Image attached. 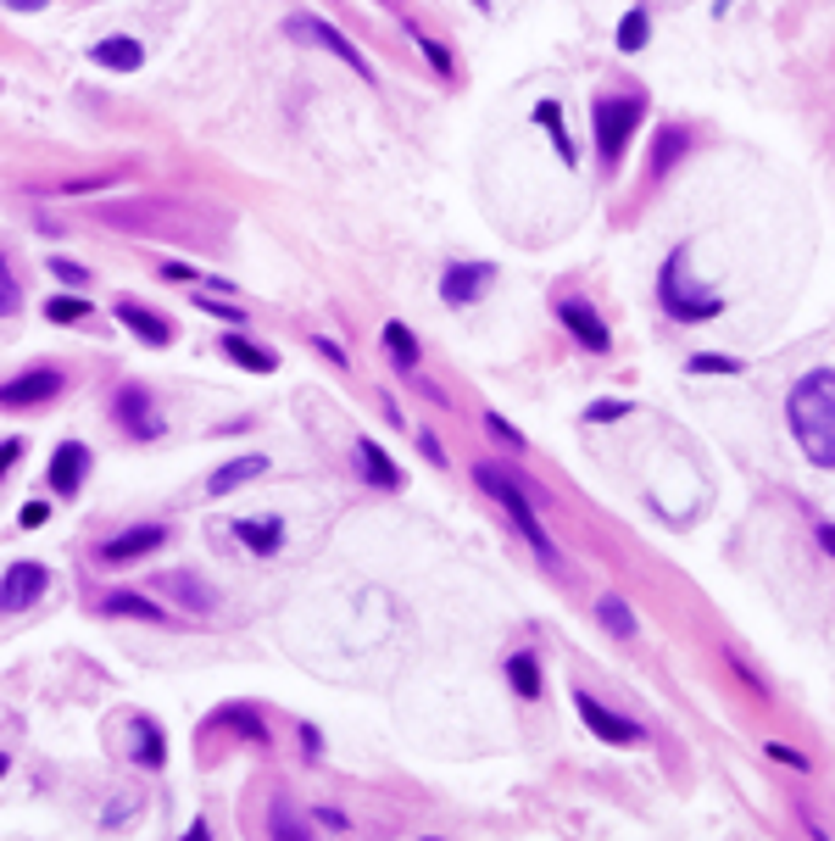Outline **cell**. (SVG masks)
I'll return each instance as SVG.
<instances>
[{
  "instance_id": "cell-1",
  "label": "cell",
  "mask_w": 835,
  "mask_h": 841,
  "mask_svg": "<svg viewBox=\"0 0 835 841\" xmlns=\"http://www.w3.org/2000/svg\"><path fill=\"white\" fill-rule=\"evenodd\" d=\"M786 412H791V430H797L802 452L813 457V468L830 474V468H835V374H830V368L802 374V379L791 385Z\"/></svg>"
},
{
  "instance_id": "cell-2",
  "label": "cell",
  "mask_w": 835,
  "mask_h": 841,
  "mask_svg": "<svg viewBox=\"0 0 835 841\" xmlns=\"http://www.w3.org/2000/svg\"><path fill=\"white\" fill-rule=\"evenodd\" d=\"M657 296H663V312L680 318V323H708V318L724 312V296H719L713 285H697V279H691V251H686V245L663 263Z\"/></svg>"
},
{
  "instance_id": "cell-3",
  "label": "cell",
  "mask_w": 835,
  "mask_h": 841,
  "mask_svg": "<svg viewBox=\"0 0 835 841\" xmlns=\"http://www.w3.org/2000/svg\"><path fill=\"white\" fill-rule=\"evenodd\" d=\"M474 479H479V485H485V490L501 501V508H508V519H513V524H519V535L535 546V557H541V563H557V546H552V535H546V524H541V513H535V501L519 490V479H508L496 463H479V468H474Z\"/></svg>"
},
{
  "instance_id": "cell-4",
  "label": "cell",
  "mask_w": 835,
  "mask_h": 841,
  "mask_svg": "<svg viewBox=\"0 0 835 841\" xmlns=\"http://www.w3.org/2000/svg\"><path fill=\"white\" fill-rule=\"evenodd\" d=\"M635 123H641V101H635V96H602V101L591 107V134H597L602 167H619V162H624V145H630Z\"/></svg>"
},
{
  "instance_id": "cell-5",
  "label": "cell",
  "mask_w": 835,
  "mask_h": 841,
  "mask_svg": "<svg viewBox=\"0 0 835 841\" xmlns=\"http://www.w3.org/2000/svg\"><path fill=\"white\" fill-rule=\"evenodd\" d=\"M45 591H51V568L34 563V557H23V563H12L7 574H0V608H7V613L34 608Z\"/></svg>"
},
{
  "instance_id": "cell-6",
  "label": "cell",
  "mask_w": 835,
  "mask_h": 841,
  "mask_svg": "<svg viewBox=\"0 0 835 841\" xmlns=\"http://www.w3.org/2000/svg\"><path fill=\"white\" fill-rule=\"evenodd\" d=\"M290 29H296V34H307V40H318L329 56H341V62H346L357 78H368V84H374V67H368V56H363V51H357V45L341 34V29H334V23H323V18H296Z\"/></svg>"
},
{
  "instance_id": "cell-7",
  "label": "cell",
  "mask_w": 835,
  "mask_h": 841,
  "mask_svg": "<svg viewBox=\"0 0 835 841\" xmlns=\"http://www.w3.org/2000/svg\"><path fill=\"white\" fill-rule=\"evenodd\" d=\"M162 541H167V530H162V524H134V530H123V535L101 541V568H129V563H140L145 552H156Z\"/></svg>"
},
{
  "instance_id": "cell-8",
  "label": "cell",
  "mask_w": 835,
  "mask_h": 841,
  "mask_svg": "<svg viewBox=\"0 0 835 841\" xmlns=\"http://www.w3.org/2000/svg\"><path fill=\"white\" fill-rule=\"evenodd\" d=\"M574 702H579V719L597 730V741H613V746H635V741H646L635 719H619V713H613V708H602L591 691H579Z\"/></svg>"
},
{
  "instance_id": "cell-9",
  "label": "cell",
  "mask_w": 835,
  "mask_h": 841,
  "mask_svg": "<svg viewBox=\"0 0 835 841\" xmlns=\"http://www.w3.org/2000/svg\"><path fill=\"white\" fill-rule=\"evenodd\" d=\"M490 279H496L490 263H452L446 279H441V296H446L452 307H474V301L490 290Z\"/></svg>"
},
{
  "instance_id": "cell-10",
  "label": "cell",
  "mask_w": 835,
  "mask_h": 841,
  "mask_svg": "<svg viewBox=\"0 0 835 841\" xmlns=\"http://www.w3.org/2000/svg\"><path fill=\"white\" fill-rule=\"evenodd\" d=\"M112 412H118V424H123L129 435H140V441L162 435V418H156V407H151V396H145L140 385H123L118 401H112Z\"/></svg>"
},
{
  "instance_id": "cell-11",
  "label": "cell",
  "mask_w": 835,
  "mask_h": 841,
  "mask_svg": "<svg viewBox=\"0 0 835 841\" xmlns=\"http://www.w3.org/2000/svg\"><path fill=\"white\" fill-rule=\"evenodd\" d=\"M557 318H563V329L574 334L579 346H591V352H608L613 346V329L584 307V301H557Z\"/></svg>"
},
{
  "instance_id": "cell-12",
  "label": "cell",
  "mask_w": 835,
  "mask_h": 841,
  "mask_svg": "<svg viewBox=\"0 0 835 841\" xmlns=\"http://www.w3.org/2000/svg\"><path fill=\"white\" fill-rule=\"evenodd\" d=\"M62 390V374L56 368H29V374H18L12 385H0V407H40V401H51Z\"/></svg>"
},
{
  "instance_id": "cell-13",
  "label": "cell",
  "mask_w": 835,
  "mask_h": 841,
  "mask_svg": "<svg viewBox=\"0 0 835 841\" xmlns=\"http://www.w3.org/2000/svg\"><path fill=\"white\" fill-rule=\"evenodd\" d=\"M84 474H90V446H78V441H62L56 446V457H51V490L56 496H73L78 485H84Z\"/></svg>"
},
{
  "instance_id": "cell-14",
  "label": "cell",
  "mask_w": 835,
  "mask_h": 841,
  "mask_svg": "<svg viewBox=\"0 0 835 841\" xmlns=\"http://www.w3.org/2000/svg\"><path fill=\"white\" fill-rule=\"evenodd\" d=\"M90 62H96L101 73H140V67H145V45L129 40V34H107V40L90 45Z\"/></svg>"
},
{
  "instance_id": "cell-15",
  "label": "cell",
  "mask_w": 835,
  "mask_h": 841,
  "mask_svg": "<svg viewBox=\"0 0 835 841\" xmlns=\"http://www.w3.org/2000/svg\"><path fill=\"white\" fill-rule=\"evenodd\" d=\"M118 318H123V329H134L145 346H174V329H167V318H156V312H145L140 301H118Z\"/></svg>"
},
{
  "instance_id": "cell-16",
  "label": "cell",
  "mask_w": 835,
  "mask_h": 841,
  "mask_svg": "<svg viewBox=\"0 0 835 841\" xmlns=\"http://www.w3.org/2000/svg\"><path fill=\"white\" fill-rule=\"evenodd\" d=\"M234 541H245L257 557H274L285 546V524L279 519H234Z\"/></svg>"
},
{
  "instance_id": "cell-17",
  "label": "cell",
  "mask_w": 835,
  "mask_h": 841,
  "mask_svg": "<svg viewBox=\"0 0 835 841\" xmlns=\"http://www.w3.org/2000/svg\"><path fill=\"white\" fill-rule=\"evenodd\" d=\"M357 468H363V479H368V485H379V490H396V485H401V468H396V463L385 457V446H379V441H368V435L357 441Z\"/></svg>"
},
{
  "instance_id": "cell-18",
  "label": "cell",
  "mask_w": 835,
  "mask_h": 841,
  "mask_svg": "<svg viewBox=\"0 0 835 841\" xmlns=\"http://www.w3.org/2000/svg\"><path fill=\"white\" fill-rule=\"evenodd\" d=\"M129 735H134V759H140L145 770H162V764H167V746H162V724H156V719H134Z\"/></svg>"
},
{
  "instance_id": "cell-19",
  "label": "cell",
  "mask_w": 835,
  "mask_h": 841,
  "mask_svg": "<svg viewBox=\"0 0 835 841\" xmlns=\"http://www.w3.org/2000/svg\"><path fill=\"white\" fill-rule=\"evenodd\" d=\"M223 357H229V363H240V368H250V374H274V368H279V363H274V352L250 346L245 334H234V329L223 334Z\"/></svg>"
},
{
  "instance_id": "cell-20",
  "label": "cell",
  "mask_w": 835,
  "mask_h": 841,
  "mask_svg": "<svg viewBox=\"0 0 835 841\" xmlns=\"http://www.w3.org/2000/svg\"><path fill=\"white\" fill-rule=\"evenodd\" d=\"M257 474H268V457H240V463H223V468L207 479V490H212V496H229L234 485L257 479Z\"/></svg>"
},
{
  "instance_id": "cell-21",
  "label": "cell",
  "mask_w": 835,
  "mask_h": 841,
  "mask_svg": "<svg viewBox=\"0 0 835 841\" xmlns=\"http://www.w3.org/2000/svg\"><path fill=\"white\" fill-rule=\"evenodd\" d=\"M385 352H390V363H396L401 374H412V368H417V334H412L407 323H385Z\"/></svg>"
},
{
  "instance_id": "cell-22",
  "label": "cell",
  "mask_w": 835,
  "mask_h": 841,
  "mask_svg": "<svg viewBox=\"0 0 835 841\" xmlns=\"http://www.w3.org/2000/svg\"><path fill=\"white\" fill-rule=\"evenodd\" d=\"M508 680L519 686L524 702H541V668H535V652H513V657H508Z\"/></svg>"
},
{
  "instance_id": "cell-23",
  "label": "cell",
  "mask_w": 835,
  "mask_h": 841,
  "mask_svg": "<svg viewBox=\"0 0 835 841\" xmlns=\"http://www.w3.org/2000/svg\"><path fill=\"white\" fill-rule=\"evenodd\" d=\"M686 145H691V140H686V129H663V134H657V145H652V174L663 179L668 167H675V162L686 156Z\"/></svg>"
},
{
  "instance_id": "cell-24",
  "label": "cell",
  "mask_w": 835,
  "mask_h": 841,
  "mask_svg": "<svg viewBox=\"0 0 835 841\" xmlns=\"http://www.w3.org/2000/svg\"><path fill=\"white\" fill-rule=\"evenodd\" d=\"M535 123H541V129L552 134L557 156H563V162L574 167V140H568V129H563V107H557V101H541V107H535Z\"/></svg>"
},
{
  "instance_id": "cell-25",
  "label": "cell",
  "mask_w": 835,
  "mask_h": 841,
  "mask_svg": "<svg viewBox=\"0 0 835 841\" xmlns=\"http://www.w3.org/2000/svg\"><path fill=\"white\" fill-rule=\"evenodd\" d=\"M101 613H112V619H162V608H156L151 597H134V591L107 597V602H101Z\"/></svg>"
},
{
  "instance_id": "cell-26",
  "label": "cell",
  "mask_w": 835,
  "mask_h": 841,
  "mask_svg": "<svg viewBox=\"0 0 835 841\" xmlns=\"http://www.w3.org/2000/svg\"><path fill=\"white\" fill-rule=\"evenodd\" d=\"M597 619H602L619 641H635V613L624 608V597H602V602H597Z\"/></svg>"
},
{
  "instance_id": "cell-27",
  "label": "cell",
  "mask_w": 835,
  "mask_h": 841,
  "mask_svg": "<svg viewBox=\"0 0 835 841\" xmlns=\"http://www.w3.org/2000/svg\"><path fill=\"white\" fill-rule=\"evenodd\" d=\"M167 591H174L179 602H196V608H218V597L207 591L201 579H190V574H167Z\"/></svg>"
},
{
  "instance_id": "cell-28",
  "label": "cell",
  "mask_w": 835,
  "mask_h": 841,
  "mask_svg": "<svg viewBox=\"0 0 835 841\" xmlns=\"http://www.w3.org/2000/svg\"><path fill=\"white\" fill-rule=\"evenodd\" d=\"M652 40V18L635 7V12H624V23H619V51H641Z\"/></svg>"
},
{
  "instance_id": "cell-29",
  "label": "cell",
  "mask_w": 835,
  "mask_h": 841,
  "mask_svg": "<svg viewBox=\"0 0 835 841\" xmlns=\"http://www.w3.org/2000/svg\"><path fill=\"white\" fill-rule=\"evenodd\" d=\"M45 318L51 323H78V318H90V301H84V296H51L45 301Z\"/></svg>"
},
{
  "instance_id": "cell-30",
  "label": "cell",
  "mask_w": 835,
  "mask_h": 841,
  "mask_svg": "<svg viewBox=\"0 0 835 841\" xmlns=\"http://www.w3.org/2000/svg\"><path fill=\"white\" fill-rule=\"evenodd\" d=\"M223 724L240 730V735H250V741H268V724L250 713V708H223Z\"/></svg>"
},
{
  "instance_id": "cell-31",
  "label": "cell",
  "mask_w": 835,
  "mask_h": 841,
  "mask_svg": "<svg viewBox=\"0 0 835 841\" xmlns=\"http://www.w3.org/2000/svg\"><path fill=\"white\" fill-rule=\"evenodd\" d=\"M746 363L741 357H719V352H697L691 357V374H741Z\"/></svg>"
},
{
  "instance_id": "cell-32",
  "label": "cell",
  "mask_w": 835,
  "mask_h": 841,
  "mask_svg": "<svg viewBox=\"0 0 835 841\" xmlns=\"http://www.w3.org/2000/svg\"><path fill=\"white\" fill-rule=\"evenodd\" d=\"M407 34H412L417 45H424V56L435 62V73H441V78H452V73H457V62H452V51H446V45H435V40H424V34H417V29H407Z\"/></svg>"
},
{
  "instance_id": "cell-33",
  "label": "cell",
  "mask_w": 835,
  "mask_h": 841,
  "mask_svg": "<svg viewBox=\"0 0 835 841\" xmlns=\"http://www.w3.org/2000/svg\"><path fill=\"white\" fill-rule=\"evenodd\" d=\"M635 407L630 401H597L591 412H584V424H619V418H630Z\"/></svg>"
},
{
  "instance_id": "cell-34",
  "label": "cell",
  "mask_w": 835,
  "mask_h": 841,
  "mask_svg": "<svg viewBox=\"0 0 835 841\" xmlns=\"http://www.w3.org/2000/svg\"><path fill=\"white\" fill-rule=\"evenodd\" d=\"M485 430H490L496 441H508L513 452H524V435H519V430H513V424H508V418H501V412H485Z\"/></svg>"
},
{
  "instance_id": "cell-35",
  "label": "cell",
  "mask_w": 835,
  "mask_h": 841,
  "mask_svg": "<svg viewBox=\"0 0 835 841\" xmlns=\"http://www.w3.org/2000/svg\"><path fill=\"white\" fill-rule=\"evenodd\" d=\"M274 836H285V841H301V836H312V830H307V825H301L290 808H274Z\"/></svg>"
},
{
  "instance_id": "cell-36",
  "label": "cell",
  "mask_w": 835,
  "mask_h": 841,
  "mask_svg": "<svg viewBox=\"0 0 835 841\" xmlns=\"http://www.w3.org/2000/svg\"><path fill=\"white\" fill-rule=\"evenodd\" d=\"M196 307H201V312H212V318H229L234 329L245 323V312H240V307H229V301H218V296H196Z\"/></svg>"
},
{
  "instance_id": "cell-37",
  "label": "cell",
  "mask_w": 835,
  "mask_h": 841,
  "mask_svg": "<svg viewBox=\"0 0 835 841\" xmlns=\"http://www.w3.org/2000/svg\"><path fill=\"white\" fill-rule=\"evenodd\" d=\"M51 274H56L62 285H90V274H84L78 263H67V257H51Z\"/></svg>"
},
{
  "instance_id": "cell-38",
  "label": "cell",
  "mask_w": 835,
  "mask_h": 841,
  "mask_svg": "<svg viewBox=\"0 0 835 841\" xmlns=\"http://www.w3.org/2000/svg\"><path fill=\"white\" fill-rule=\"evenodd\" d=\"M18 312V279L7 274V263H0V318Z\"/></svg>"
},
{
  "instance_id": "cell-39",
  "label": "cell",
  "mask_w": 835,
  "mask_h": 841,
  "mask_svg": "<svg viewBox=\"0 0 835 841\" xmlns=\"http://www.w3.org/2000/svg\"><path fill=\"white\" fill-rule=\"evenodd\" d=\"M18 457H23V441L12 435V441H0V479H7L12 468H18Z\"/></svg>"
},
{
  "instance_id": "cell-40",
  "label": "cell",
  "mask_w": 835,
  "mask_h": 841,
  "mask_svg": "<svg viewBox=\"0 0 835 841\" xmlns=\"http://www.w3.org/2000/svg\"><path fill=\"white\" fill-rule=\"evenodd\" d=\"M45 519H51V508H45V501H29V508H23V519H18V524H23V530H40Z\"/></svg>"
},
{
  "instance_id": "cell-41",
  "label": "cell",
  "mask_w": 835,
  "mask_h": 841,
  "mask_svg": "<svg viewBox=\"0 0 835 841\" xmlns=\"http://www.w3.org/2000/svg\"><path fill=\"white\" fill-rule=\"evenodd\" d=\"M769 759H780V764H791V770H808L802 752H791V746H780V741H769Z\"/></svg>"
},
{
  "instance_id": "cell-42",
  "label": "cell",
  "mask_w": 835,
  "mask_h": 841,
  "mask_svg": "<svg viewBox=\"0 0 835 841\" xmlns=\"http://www.w3.org/2000/svg\"><path fill=\"white\" fill-rule=\"evenodd\" d=\"M0 7H7V12H45L51 0H0Z\"/></svg>"
},
{
  "instance_id": "cell-43",
  "label": "cell",
  "mask_w": 835,
  "mask_h": 841,
  "mask_svg": "<svg viewBox=\"0 0 835 841\" xmlns=\"http://www.w3.org/2000/svg\"><path fill=\"white\" fill-rule=\"evenodd\" d=\"M301 741H307V759H318V752H323V741H318V730H312V724H301Z\"/></svg>"
},
{
  "instance_id": "cell-44",
  "label": "cell",
  "mask_w": 835,
  "mask_h": 841,
  "mask_svg": "<svg viewBox=\"0 0 835 841\" xmlns=\"http://www.w3.org/2000/svg\"><path fill=\"white\" fill-rule=\"evenodd\" d=\"M318 352H323L329 363H346V352H341V346H334V341H323V334H318Z\"/></svg>"
},
{
  "instance_id": "cell-45",
  "label": "cell",
  "mask_w": 835,
  "mask_h": 841,
  "mask_svg": "<svg viewBox=\"0 0 835 841\" xmlns=\"http://www.w3.org/2000/svg\"><path fill=\"white\" fill-rule=\"evenodd\" d=\"M424 457H430V463H446V452H441V441H435V435H424Z\"/></svg>"
},
{
  "instance_id": "cell-46",
  "label": "cell",
  "mask_w": 835,
  "mask_h": 841,
  "mask_svg": "<svg viewBox=\"0 0 835 841\" xmlns=\"http://www.w3.org/2000/svg\"><path fill=\"white\" fill-rule=\"evenodd\" d=\"M730 7H735V0H713V18H724Z\"/></svg>"
},
{
  "instance_id": "cell-47",
  "label": "cell",
  "mask_w": 835,
  "mask_h": 841,
  "mask_svg": "<svg viewBox=\"0 0 835 841\" xmlns=\"http://www.w3.org/2000/svg\"><path fill=\"white\" fill-rule=\"evenodd\" d=\"M0 781H7V752H0Z\"/></svg>"
}]
</instances>
